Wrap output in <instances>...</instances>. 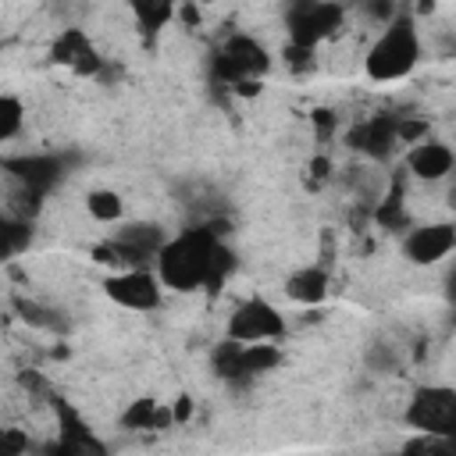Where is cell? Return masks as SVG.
I'll list each match as a JSON object with an SVG mask.
<instances>
[{
  "label": "cell",
  "mask_w": 456,
  "mask_h": 456,
  "mask_svg": "<svg viewBox=\"0 0 456 456\" xmlns=\"http://www.w3.org/2000/svg\"><path fill=\"white\" fill-rule=\"evenodd\" d=\"M125 7L132 11V18L146 39H157L167 28V21H175V14H178V0H125Z\"/></svg>",
  "instance_id": "obj_13"
},
{
  "label": "cell",
  "mask_w": 456,
  "mask_h": 456,
  "mask_svg": "<svg viewBox=\"0 0 456 456\" xmlns=\"http://www.w3.org/2000/svg\"><path fill=\"white\" fill-rule=\"evenodd\" d=\"M420 64V36H417V21L413 14L399 11L385 28L381 36L370 43L367 57H363V68L374 82H399L406 78L413 68Z\"/></svg>",
  "instance_id": "obj_2"
},
{
  "label": "cell",
  "mask_w": 456,
  "mask_h": 456,
  "mask_svg": "<svg viewBox=\"0 0 456 456\" xmlns=\"http://www.w3.org/2000/svg\"><path fill=\"white\" fill-rule=\"evenodd\" d=\"M328 178H331V160H328V157H314L310 167H306V182L317 189V185H324Z\"/></svg>",
  "instance_id": "obj_18"
},
{
  "label": "cell",
  "mask_w": 456,
  "mask_h": 456,
  "mask_svg": "<svg viewBox=\"0 0 456 456\" xmlns=\"http://www.w3.org/2000/svg\"><path fill=\"white\" fill-rule=\"evenodd\" d=\"M21 128H25V103H21V96L4 93L0 96V139L11 142Z\"/></svg>",
  "instance_id": "obj_16"
},
{
  "label": "cell",
  "mask_w": 456,
  "mask_h": 456,
  "mask_svg": "<svg viewBox=\"0 0 456 456\" xmlns=\"http://www.w3.org/2000/svg\"><path fill=\"white\" fill-rule=\"evenodd\" d=\"M50 57L64 68H71L75 75H100L107 68V61L96 53V46L89 43V36L82 28H64L53 46H50Z\"/></svg>",
  "instance_id": "obj_10"
},
{
  "label": "cell",
  "mask_w": 456,
  "mask_h": 456,
  "mask_svg": "<svg viewBox=\"0 0 456 456\" xmlns=\"http://www.w3.org/2000/svg\"><path fill=\"white\" fill-rule=\"evenodd\" d=\"M167 420H171V413H164L153 399H135V403L125 410V417H121L125 428H164Z\"/></svg>",
  "instance_id": "obj_15"
},
{
  "label": "cell",
  "mask_w": 456,
  "mask_h": 456,
  "mask_svg": "<svg viewBox=\"0 0 456 456\" xmlns=\"http://www.w3.org/2000/svg\"><path fill=\"white\" fill-rule=\"evenodd\" d=\"M399 118L403 114H370L346 132V142L370 160H385L399 146Z\"/></svg>",
  "instance_id": "obj_8"
},
{
  "label": "cell",
  "mask_w": 456,
  "mask_h": 456,
  "mask_svg": "<svg viewBox=\"0 0 456 456\" xmlns=\"http://www.w3.org/2000/svg\"><path fill=\"white\" fill-rule=\"evenodd\" d=\"M452 249H456V224H449V221L417 224V228H410L406 239H403L406 260H410V264H420V267L445 260Z\"/></svg>",
  "instance_id": "obj_9"
},
{
  "label": "cell",
  "mask_w": 456,
  "mask_h": 456,
  "mask_svg": "<svg viewBox=\"0 0 456 456\" xmlns=\"http://www.w3.org/2000/svg\"><path fill=\"white\" fill-rule=\"evenodd\" d=\"M271 68V57L264 50V43H256L253 36H228L221 43V50L214 53V78L221 86H242V82H256L264 71Z\"/></svg>",
  "instance_id": "obj_5"
},
{
  "label": "cell",
  "mask_w": 456,
  "mask_h": 456,
  "mask_svg": "<svg viewBox=\"0 0 456 456\" xmlns=\"http://www.w3.org/2000/svg\"><path fill=\"white\" fill-rule=\"evenodd\" d=\"M285 335V314L264 296L242 299L228 317V338L235 342H274Z\"/></svg>",
  "instance_id": "obj_6"
},
{
  "label": "cell",
  "mask_w": 456,
  "mask_h": 456,
  "mask_svg": "<svg viewBox=\"0 0 456 456\" xmlns=\"http://www.w3.org/2000/svg\"><path fill=\"white\" fill-rule=\"evenodd\" d=\"M160 274L146 271V267H125V271H114L107 281H103V292L110 303L125 306V310H157L160 306Z\"/></svg>",
  "instance_id": "obj_7"
},
{
  "label": "cell",
  "mask_w": 456,
  "mask_h": 456,
  "mask_svg": "<svg viewBox=\"0 0 456 456\" xmlns=\"http://www.w3.org/2000/svg\"><path fill=\"white\" fill-rule=\"evenodd\" d=\"M86 210H89L93 221H100V224H114V221H121L125 203H121V196H118L114 189H93V192L86 196Z\"/></svg>",
  "instance_id": "obj_14"
},
{
  "label": "cell",
  "mask_w": 456,
  "mask_h": 456,
  "mask_svg": "<svg viewBox=\"0 0 456 456\" xmlns=\"http://www.w3.org/2000/svg\"><path fill=\"white\" fill-rule=\"evenodd\" d=\"M232 249L221 239V228L196 224L167 239L157 253V274L164 289L171 292H196V289H221V281L232 274Z\"/></svg>",
  "instance_id": "obj_1"
},
{
  "label": "cell",
  "mask_w": 456,
  "mask_h": 456,
  "mask_svg": "<svg viewBox=\"0 0 456 456\" xmlns=\"http://www.w3.org/2000/svg\"><path fill=\"white\" fill-rule=\"evenodd\" d=\"M28 242V221H4V253L7 256H18L21 246Z\"/></svg>",
  "instance_id": "obj_17"
},
{
  "label": "cell",
  "mask_w": 456,
  "mask_h": 456,
  "mask_svg": "<svg viewBox=\"0 0 456 456\" xmlns=\"http://www.w3.org/2000/svg\"><path fill=\"white\" fill-rule=\"evenodd\" d=\"M406 167L420 182H442V178L452 175L456 153L445 142H438V139H420V142H413L406 150Z\"/></svg>",
  "instance_id": "obj_11"
},
{
  "label": "cell",
  "mask_w": 456,
  "mask_h": 456,
  "mask_svg": "<svg viewBox=\"0 0 456 456\" xmlns=\"http://www.w3.org/2000/svg\"><path fill=\"white\" fill-rule=\"evenodd\" d=\"M346 21L342 4L335 0H289L285 11V32L292 46L317 50L324 39H331Z\"/></svg>",
  "instance_id": "obj_3"
},
{
  "label": "cell",
  "mask_w": 456,
  "mask_h": 456,
  "mask_svg": "<svg viewBox=\"0 0 456 456\" xmlns=\"http://www.w3.org/2000/svg\"><path fill=\"white\" fill-rule=\"evenodd\" d=\"M4 445H7L11 452H28V438H21L14 428H7V431H4Z\"/></svg>",
  "instance_id": "obj_19"
},
{
  "label": "cell",
  "mask_w": 456,
  "mask_h": 456,
  "mask_svg": "<svg viewBox=\"0 0 456 456\" xmlns=\"http://www.w3.org/2000/svg\"><path fill=\"white\" fill-rule=\"evenodd\" d=\"M452 196H456V192H452Z\"/></svg>",
  "instance_id": "obj_21"
},
{
  "label": "cell",
  "mask_w": 456,
  "mask_h": 456,
  "mask_svg": "<svg viewBox=\"0 0 456 456\" xmlns=\"http://www.w3.org/2000/svg\"><path fill=\"white\" fill-rule=\"evenodd\" d=\"M328 285H331L328 271H324L321 264H310V267H299V271L289 274V281H285V296H289L292 303L317 306V303L328 296Z\"/></svg>",
  "instance_id": "obj_12"
},
{
  "label": "cell",
  "mask_w": 456,
  "mask_h": 456,
  "mask_svg": "<svg viewBox=\"0 0 456 456\" xmlns=\"http://www.w3.org/2000/svg\"><path fill=\"white\" fill-rule=\"evenodd\" d=\"M445 296H449V303L456 306V264H452L449 274H445Z\"/></svg>",
  "instance_id": "obj_20"
},
{
  "label": "cell",
  "mask_w": 456,
  "mask_h": 456,
  "mask_svg": "<svg viewBox=\"0 0 456 456\" xmlns=\"http://www.w3.org/2000/svg\"><path fill=\"white\" fill-rule=\"evenodd\" d=\"M403 420L413 431H424V435H456V388L420 385L410 395V403L403 410Z\"/></svg>",
  "instance_id": "obj_4"
}]
</instances>
